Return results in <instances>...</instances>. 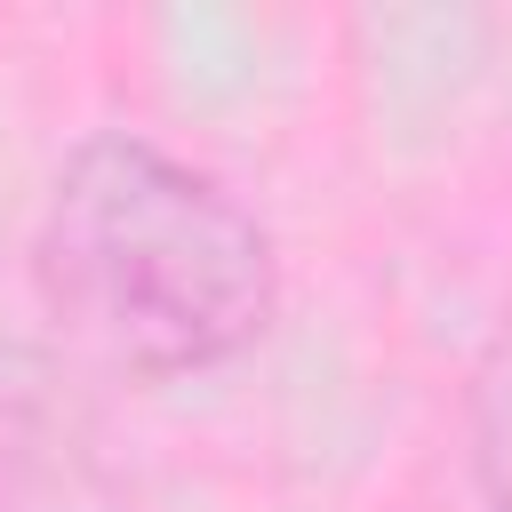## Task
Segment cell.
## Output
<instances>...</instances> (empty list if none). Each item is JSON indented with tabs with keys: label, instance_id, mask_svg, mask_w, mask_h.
I'll use <instances>...</instances> for the list:
<instances>
[{
	"label": "cell",
	"instance_id": "2",
	"mask_svg": "<svg viewBox=\"0 0 512 512\" xmlns=\"http://www.w3.org/2000/svg\"><path fill=\"white\" fill-rule=\"evenodd\" d=\"M504 352H512V336H504ZM496 392L512 400V384H496V376H488V400H496ZM496 456H512V408H504V432H488V464H496ZM504 504H512V480H504Z\"/></svg>",
	"mask_w": 512,
	"mask_h": 512
},
{
	"label": "cell",
	"instance_id": "1",
	"mask_svg": "<svg viewBox=\"0 0 512 512\" xmlns=\"http://www.w3.org/2000/svg\"><path fill=\"white\" fill-rule=\"evenodd\" d=\"M32 288L88 360L120 376H192L264 336L280 256L256 208L208 168L136 128H104L48 184Z\"/></svg>",
	"mask_w": 512,
	"mask_h": 512
}]
</instances>
